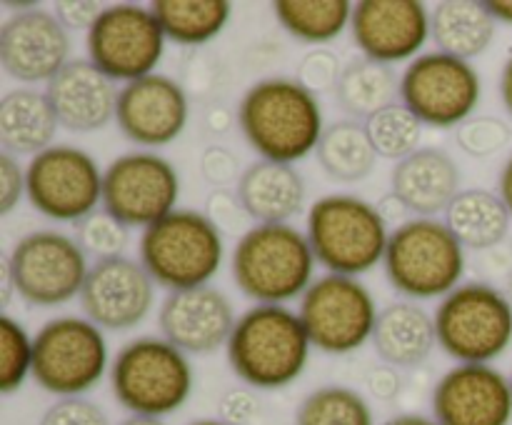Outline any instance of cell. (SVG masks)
<instances>
[{"label":"cell","mask_w":512,"mask_h":425,"mask_svg":"<svg viewBox=\"0 0 512 425\" xmlns=\"http://www.w3.org/2000/svg\"><path fill=\"white\" fill-rule=\"evenodd\" d=\"M235 120L260 158L288 165L315 153L328 128L318 95L285 75L250 85L240 98Z\"/></svg>","instance_id":"cell-1"},{"label":"cell","mask_w":512,"mask_h":425,"mask_svg":"<svg viewBox=\"0 0 512 425\" xmlns=\"http://www.w3.org/2000/svg\"><path fill=\"white\" fill-rule=\"evenodd\" d=\"M308 330L288 305H253L240 313L225 353L233 373L253 390H280L305 373Z\"/></svg>","instance_id":"cell-2"},{"label":"cell","mask_w":512,"mask_h":425,"mask_svg":"<svg viewBox=\"0 0 512 425\" xmlns=\"http://www.w3.org/2000/svg\"><path fill=\"white\" fill-rule=\"evenodd\" d=\"M315 265L308 235L295 225H250L235 243L230 273L255 305H285L313 285Z\"/></svg>","instance_id":"cell-3"},{"label":"cell","mask_w":512,"mask_h":425,"mask_svg":"<svg viewBox=\"0 0 512 425\" xmlns=\"http://www.w3.org/2000/svg\"><path fill=\"white\" fill-rule=\"evenodd\" d=\"M305 235L328 273L360 278L385 260L390 225L378 205L358 195L333 193L310 205Z\"/></svg>","instance_id":"cell-4"},{"label":"cell","mask_w":512,"mask_h":425,"mask_svg":"<svg viewBox=\"0 0 512 425\" xmlns=\"http://www.w3.org/2000/svg\"><path fill=\"white\" fill-rule=\"evenodd\" d=\"M110 390L120 408L143 418H168L193 393V365L163 335L130 340L110 363Z\"/></svg>","instance_id":"cell-5"},{"label":"cell","mask_w":512,"mask_h":425,"mask_svg":"<svg viewBox=\"0 0 512 425\" xmlns=\"http://www.w3.org/2000/svg\"><path fill=\"white\" fill-rule=\"evenodd\" d=\"M385 278L405 300H433L463 285L465 248L445 220L408 218L390 230L385 250Z\"/></svg>","instance_id":"cell-6"},{"label":"cell","mask_w":512,"mask_h":425,"mask_svg":"<svg viewBox=\"0 0 512 425\" xmlns=\"http://www.w3.org/2000/svg\"><path fill=\"white\" fill-rule=\"evenodd\" d=\"M138 260L168 293L210 285L223 268V233L205 213L178 208L143 230Z\"/></svg>","instance_id":"cell-7"},{"label":"cell","mask_w":512,"mask_h":425,"mask_svg":"<svg viewBox=\"0 0 512 425\" xmlns=\"http://www.w3.org/2000/svg\"><path fill=\"white\" fill-rule=\"evenodd\" d=\"M438 345L458 363L490 365L512 345V303L495 285L473 280L445 295L433 313Z\"/></svg>","instance_id":"cell-8"},{"label":"cell","mask_w":512,"mask_h":425,"mask_svg":"<svg viewBox=\"0 0 512 425\" xmlns=\"http://www.w3.org/2000/svg\"><path fill=\"white\" fill-rule=\"evenodd\" d=\"M110 373L105 333L83 315H58L33 338V380L55 398H80Z\"/></svg>","instance_id":"cell-9"},{"label":"cell","mask_w":512,"mask_h":425,"mask_svg":"<svg viewBox=\"0 0 512 425\" xmlns=\"http://www.w3.org/2000/svg\"><path fill=\"white\" fill-rule=\"evenodd\" d=\"M378 303L373 293L350 275L325 273L300 298L303 320L313 348L325 355H350L373 340Z\"/></svg>","instance_id":"cell-10"},{"label":"cell","mask_w":512,"mask_h":425,"mask_svg":"<svg viewBox=\"0 0 512 425\" xmlns=\"http://www.w3.org/2000/svg\"><path fill=\"white\" fill-rule=\"evenodd\" d=\"M163 28L150 5L115 3L103 8L93 28L85 33L88 60L113 83L148 78L165 53Z\"/></svg>","instance_id":"cell-11"},{"label":"cell","mask_w":512,"mask_h":425,"mask_svg":"<svg viewBox=\"0 0 512 425\" xmlns=\"http://www.w3.org/2000/svg\"><path fill=\"white\" fill-rule=\"evenodd\" d=\"M483 100V80L468 60L423 53L400 75V103L430 128H460Z\"/></svg>","instance_id":"cell-12"},{"label":"cell","mask_w":512,"mask_h":425,"mask_svg":"<svg viewBox=\"0 0 512 425\" xmlns=\"http://www.w3.org/2000/svg\"><path fill=\"white\" fill-rule=\"evenodd\" d=\"M18 295L35 308H58L80 298L90 273L88 255L73 235L33 230L13 245L5 258Z\"/></svg>","instance_id":"cell-13"},{"label":"cell","mask_w":512,"mask_h":425,"mask_svg":"<svg viewBox=\"0 0 512 425\" xmlns=\"http://www.w3.org/2000/svg\"><path fill=\"white\" fill-rule=\"evenodd\" d=\"M103 173L88 150L53 145L25 165V198L43 218L75 225L103 208Z\"/></svg>","instance_id":"cell-14"},{"label":"cell","mask_w":512,"mask_h":425,"mask_svg":"<svg viewBox=\"0 0 512 425\" xmlns=\"http://www.w3.org/2000/svg\"><path fill=\"white\" fill-rule=\"evenodd\" d=\"M175 165L153 150L118 155L103 173V208L128 228H150L178 210Z\"/></svg>","instance_id":"cell-15"},{"label":"cell","mask_w":512,"mask_h":425,"mask_svg":"<svg viewBox=\"0 0 512 425\" xmlns=\"http://www.w3.org/2000/svg\"><path fill=\"white\" fill-rule=\"evenodd\" d=\"M155 305V280L143 263L128 255L95 260L80 290V308L85 318L100 330L138 328Z\"/></svg>","instance_id":"cell-16"},{"label":"cell","mask_w":512,"mask_h":425,"mask_svg":"<svg viewBox=\"0 0 512 425\" xmlns=\"http://www.w3.org/2000/svg\"><path fill=\"white\" fill-rule=\"evenodd\" d=\"M188 118L190 95L170 75L153 73L120 88L115 123L123 138L140 150L163 148L178 140Z\"/></svg>","instance_id":"cell-17"},{"label":"cell","mask_w":512,"mask_h":425,"mask_svg":"<svg viewBox=\"0 0 512 425\" xmlns=\"http://www.w3.org/2000/svg\"><path fill=\"white\" fill-rule=\"evenodd\" d=\"M70 33L55 13L38 8L10 13L0 25V65L18 83L48 85L70 63Z\"/></svg>","instance_id":"cell-18"},{"label":"cell","mask_w":512,"mask_h":425,"mask_svg":"<svg viewBox=\"0 0 512 425\" xmlns=\"http://www.w3.org/2000/svg\"><path fill=\"white\" fill-rule=\"evenodd\" d=\"M350 35L363 58L393 65L415 60L430 40L428 5L420 0L353 3Z\"/></svg>","instance_id":"cell-19"},{"label":"cell","mask_w":512,"mask_h":425,"mask_svg":"<svg viewBox=\"0 0 512 425\" xmlns=\"http://www.w3.org/2000/svg\"><path fill=\"white\" fill-rule=\"evenodd\" d=\"M433 418L440 425H510L512 383L485 363H458L433 388Z\"/></svg>","instance_id":"cell-20"},{"label":"cell","mask_w":512,"mask_h":425,"mask_svg":"<svg viewBox=\"0 0 512 425\" xmlns=\"http://www.w3.org/2000/svg\"><path fill=\"white\" fill-rule=\"evenodd\" d=\"M235 323L233 303L213 285L168 293L158 313L160 335L185 355L218 353L228 345Z\"/></svg>","instance_id":"cell-21"},{"label":"cell","mask_w":512,"mask_h":425,"mask_svg":"<svg viewBox=\"0 0 512 425\" xmlns=\"http://www.w3.org/2000/svg\"><path fill=\"white\" fill-rule=\"evenodd\" d=\"M45 95L58 115L60 128L70 133H95L115 120L120 90L90 60L78 58L70 60L45 85Z\"/></svg>","instance_id":"cell-22"},{"label":"cell","mask_w":512,"mask_h":425,"mask_svg":"<svg viewBox=\"0 0 512 425\" xmlns=\"http://www.w3.org/2000/svg\"><path fill=\"white\" fill-rule=\"evenodd\" d=\"M458 163L440 148H420L405 160L395 163L390 173V193L415 218H435L450 208L463 188Z\"/></svg>","instance_id":"cell-23"},{"label":"cell","mask_w":512,"mask_h":425,"mask_svg":"<svg viewBox=\"0 0 512 425\" xmlns=\"http://www.w3.org/2000/svg\"><path fill=\"white\" fill-rule=\"evenodd\" d=\"M235 193L255 225H275L303 213L308 190L293 165L258 158L243 170Z\"/></svg>","instance_id":"cell-24"},{"label":"cell","mask_w":512,"mask_h":425,"mask_svg":"<svg viewBox=\"0 0 512 425\" xmlns=\"http://www.w3.org/2000/svg\"><path fill=\"white\" fill-rule=\"evenodd\" d=\"M438 345L435 318L415 300H395L378 313L373 348L385 365L418 368Z\"/></svg>","instance_id":"cell-25"},{"label":"cell","mask_w":512,"mask_h":425,"mask_svg":"<svg viewBox=\"0 0 512 425\" xmlns=\"http://www.w3.org/2000/svg\"><path fill=\"white\" fill-rule=\"evenodd\" d=\"M60 120L48 95L35 88H15L0 98V148L23 158L53 148Z\"/></svg>","instance_id":"cell-26"},{"label":"cell","mask_w":512,"mask_h":425,"mask_svg":"<svg viewBox=\"0 0 512 425\" xmlns=\"http://www.w3.org/2000/svg\"><path fill=\"white\" fill-rule=\"evenodd\" d=\"M495 33L498 23L485 0H443L430 13V38L440 53L468 63L493 45Z\"/></svg>","instance_id":"cell-27"},{"label":"cell","mask_w":512,"mask_h":425,"mask_svg":"<svg viewBox=\"0 0 512 425\" xmlns=\"http://www.w3.org/2000/svg\"><path fill=\"white\" fill-rule=\"evenodd\" d=\"M510 210L498 193L485 188L460 190L445 210V225L465 250L498 248L510 233Z\"/></svg>","instance_id":"cell-28"},{"label":"cell","mask_w":512,"mask_h":425,"mask_svg":"<svg viewBox=\"0 0 512 425\" xmlns=\"http://www.w3.org/2000/svg\"><path fill=\"white\" fill-rule=\"evenodd\" d=\"M315 158L323 173L335 183H360L368 178L378 163L365 123L360 120H335L325 128Z\"/></svg>","instance_id":"cell-29"},{"label":"cell","mask_w":512,"mask_h":425,"mask_svg":"<svg viewBox=\"0 0 512 425\" xmlns=\"http://www.w3.org/2000/svg\"><path fill=\"white\" fill-rule=\"evenodd\" d=\"M340 108L355 118L368 120L378 110L398 103L400 78L393 65L378 63L370 58H353L345 63L340 75L338 90H335Z\"/></svg>","instance_id":"cell-30"},{"label":"cell","mask_w":512,"mask_h":425,"mask_svg":"<svg viewBox=\"0 0 512 425\" xmlns=\"http://www.w3.org/2000/svg\"><path fill=\"white\" fill-rule=\"evenodd\" d=\"M165 38L185 48H203L228 25V0H158L150 3Z\"/></svg>","instance_id":"cell-31"},{"label":"cell","mask_w":512,"mask_h":425,"mask_svg":"<svg viewBox=\"0 0 512 425\" xmlns=\"http://www.w3.org/2000/svg\"><path fill=\"white\" fill-rule=\"evenodd\" d=\"M273 10L290 38L315 48L340 38L353 18V3L348 0H278Z\"/></svg>","instance_id":"cell-32"},{"label":"cell","mask_w":512,"mask_h":425,"mask_svg":"<svg viewBox=\"0 0 512 425\" xmlns=\"http://www.w3.org/2000/svg\"><path fill=\"white\" fill-rule=\"evenodd\" d=\"M295 425H375L373 405L348 385H323L303 398Z\"/></svg>","instance_id":"cell-33"},{"label":"cell","mask_w":512,"mask_h":425,"mask_svg":"<svg viewBox=\"0 0 512 425\" xmlns=\"http://www.w3.org/2000/svg\"><path fill=\"white\" fill-rule=\"evenodd\" d=\"M423 128L425 125L415 118L413 110L400 100L365 120V130L378 158L395 160V163L420 150Z\"/></svg>","instance_id":"cell-34"},{"label":"cell","mask_w":512,"mask_h":425,"mask_svg":"<svg viewBox=\"0 0 512 425\" xmlns=\"http://www.w3.org/2000/svg\"><path fill=\"white\" fill-rule=\"evenodd\" d=\"M33 378V338L10 315L0 318V393L13 395Z\"/></svg>","instance_id":"cell-35"},{"label":"cell","mask_w":512,"mask_h":425,"mask_svg":"<svg viewBox=\"0 0 512 425\" xmlns=\"http://www.w3.org/2000/svg\"><path fill=\"white\" fill-rule=\"evenodd\" d=\"M73 238L83 248L88 258L108 260L120 258L130 243V228L120 223L115 215H110L105 208L93 210L83 220L73 225Z\"/></svg>","instance_id":"cell-36"},{"label":"cell","mask_w":512,"mask_h":425,"mask_svg":"<svg viewBox=\"0 0 512 425\" xmlns=\"http://www.w3.org/2000/svg\"><path fill=\"white\" fill-rule=\"evenodd\" d=\"M512 140V128L498 115H473L455 128V143L470 158H493Z\"/></svg>","instance_id":"cell-37"},{"label":"cell","mask_w":512,"mask_h":425,"mask_svg":"<svg viewBox=\"0 0 512 425\" xmlns=\"http://www.w3.org/2000/svg\"><path fill=\"white\" fill-rule=\"evenodd\" d=\"M345 65H340V58L328 48H313L300 58L298 63V80L300 85L310 90L313 95L335 93L343 75Z\"/></svg>","instance_id":"cell-38"},{"label":"cell","mask_w":512,"mask_h":425,"mask_svg":"<svg viewBox=\"0 0 512 425\" xmlns=\"http://www.w3.org/2000/svg\"><path fill=\"white\" fill-rule=\"evenodd\" d=\"M38 425H110L108 413L90 398H58L40 415Z\"/></svg>","instance_id":"cell-39"},{"label":"cell","mask_w":512,"mask_h":425,"mask_svg":"<svg viewBox=\"0 0 512 425\" xmlns=\"http://www.w3.org/2000/svg\"><path fill=\"white\" fill-rule=\"evenodd\" d=\"M200 173H203L205 183L213 185L215 190H228V185L240 183L238 155L223 145H208L200 155Z\"/></svg>","instance_id":"cell-40"},{"label":"cell","mask_w":512,"mask_h":425,"mask_svg":"<svg viewBox=\"0 0 512 425\" xmlns=\"http://www.w3.org/2000/svg\"><path fill=\"white\" fill-rule=\"evenodd\" d=\"M220 78H223L220 63L213 55L203 53V50H193L183 60V80H180V85L188 95H210L218 88Z\"/></svg>","instance_id":"cell-41"},{"label":"cell","mask_w":512,"mask_h":425,"mask_svg":"<svg viewBox=\"0 0 512 425\" xmlns=\"http://www.w3.org/2000/svg\"><path fill=\"white\" fill-rule=\"evenodd\" d=\"M205 215L213 220L220 233H240L245 218H248L238 193H230V190H213L205 200Z\"/></svg>","instance_id":"cell-42"},{"label":"cell","mask_w":512,"mask_h":425,"mask_svg":"<svg viewBox=\"0 0 512 425\" xmlns=\"http://www.w3.org/2000/svg\"><path fill=\"white\" fill-rule=\"evenodd\" d=\"M28 193L25 168L10 153H0V215H10Z\"/></svg>","instance_id":"cell-43"},{"label":"cell","mask_w":512,"mask_h":425,"mask_svg":"<svg viewBox=\"0 0 512 425\" xmlns=\"http://www.w3.org/2000/svg\"><path fill=\"white\" fill-rule=\"evenodd\" d=\"M53 13L68 33H73V30L88 33L103 13V5L93 3V0H63V3H55Z\"/></svg>","instance_id":"cell-44"},{"label":"cell","mask_w":512,"mask_h":425,"mask_svg":"<svg viewBox=\"0 0 512 425\" xmlns=\"http://www.w3.org/2000/svg\"><path fill=\"white\" fill-rule=\"evenodd\" d=\"M220 420L228 425H248L250 420L258 415L260 405L250 390L245 388H233L220 398Z\"/></svg>","instance_id":"cell-45"},{"label":"cell","mask_w":512,"mask_h":425,"mask_svg":"<svg viewBox=\"0 0 512 425\" xmlns=\"http://www.w3.org/2000/svg\"><path fill=\"white\" fill-rule=\"evenodd\" d=\"M365 383H368V390L375 395L378 400H383V403H390V400H395L400 395V373L398 368H393V365H375V368H370L368 378H365Z\"/></svg>","instance_id":"cell-46"},{"label":"cell","mask_w":512,"mask_h":425,"mask_svg":"<svg viewBox=\"0 0 512 425\" xmlns=\"http://www.w3.org/2000/svg\"><path fill=\"white\" fill-rule=\"evenodd\" d=\"M378 210H380V215H383V220L385 223H395V228H398L400 223H405V213H408V208H405L403 203H400V198L395 193H388V195H383V198H380V203H378Z\"/></svg>","instance_id":"cell-47"},{"label":"cell","mask_w":512,"mask_h":425,"mask_svg":"<svg viewBox=\"0 0 512 425\" xmlns=\"http://www.w3.org/2000/svg\"><path fill=\"white\" fill-rule=\"evenodd\" d=\"M205 123H208L210 133H228V128L233 125V115L225 108H213L205 115Z\"/></svg>","instance_id":"cell-48"},{"label":"cell","mask_w":512,"mask_h":425,"mask_svg":"<svg viewBox=\"0 0 512 425\" xmlns=\"http://www.w3.org/2000/svg\"><path fill=\"white\" fill-rule=\"evenodd\" d=\"M498 195L503 198V203L508 205L510 215H512V155L505 160L503 170H500V178H498Z\"/></svg>","instance_id":"cell-49"},{"label":"cell","mask_w":512,"mask_h":425,"mask_svg":"<svg viewBox=\"0 0 512 425\" xmlns=\"http://www.w3.org/2000/svg\"><path fill=\"white\" fill-rule=\"evenodd\" d=\"M500 100H503L505 110L512 115V55L508 60H505L503 65V73H500Z\"/></svg>","instance_id":"cell-50"},{"label":"cell","mask_w":512,"mask_h":425,"mask_svg":"<svg viewBox=\"0 0 512 425\" xmlns=\"http://www.w3.org/2000/svg\"><path fill=\"white\" fill-rule=\"evenodd\" d=\"M383 425H440L433 415H423V413H400L393 415L390 420H385Z\"/></svg>","instance_id":"cell-51"},{"label":"cell","mask_w":512,"mask_h":425,"mask_svg":"<svg viewBox=\"0 0 512 425\" xmlns=\"http://www.w3.org/2000/svg\"><path fill=\"white\" fill-rule=\"evenodd\" d=\"M485 5H488L495 23L512 25V0H485Z\"/></svg>","instance_id":"cell-52"},{"label":"cell","mask_w":512,"mask_h":425,"mask_svg":"<svg viewBox=\"0 0 512 425\" xmlns=\"http://www.w3.org/2000/svg\"><path fill=\"white\" fill-rule=\"evenodd\" d=\"M0 280H3L0 303H3V308H8L10 298H13V293H18V288H15V280H13V275H10V268H8V263H5V258H3V268H0Z\"/></svg>","instance_id":"cell-53"},{"label":"cell","mask_w":512,"mask_h":425,"mask_svg":"<svg viewBox=\"0 0 512 425\" xmlns=\"http://www.w3.org/2000/svg\"><path fill=\"white\" fill-rule=\"evenodd\" d=\"M118 425H168L160 418H143V415H128L125 420H120Z\"/></svg>","instance_id":"cell-54"},{"label":"cell","mask_w":512,"mask_h":425,"mask_svg":"<svg viewBox=\"0 0 512 425\" xmlns=\"http://www.w3.org/2000/svg\"><path fill=\"white\" fill-rule=\"evenodd\" d=\"M190 425H228V423H223L220 418H203V420H193Z\"/></svg>","instance_id":"cell-55"},{"label":"cell","mask_w":512,"mask_h":425,"mask_svg":"<svg viewBox=\"0 0 512 425\" xmlns=\"http://www.w3.org/2000/svg\"><path fill=\"white\" fill-rule=\"evenodd\" d=\"M505 293H508V298H510V303H512V278H510V283H508V290H505Z\"/></svg>","instance_id":"cell-56"},{"label":"cell","mask_w":512,"mask_h":425,"mask_svg":"<svg viewBox=\"0 0 512 425\" xmlns=\"http://www.w3.org/2000/svg\"><path fill=\"white\" fill-rule=\"evenodd\" d=\"M510 383H512V375H510Z\"/></svg>","instance_id":"cell-57"}]
</instances>
